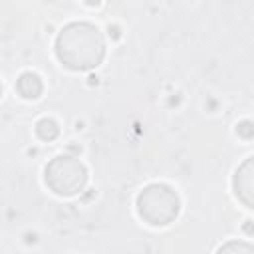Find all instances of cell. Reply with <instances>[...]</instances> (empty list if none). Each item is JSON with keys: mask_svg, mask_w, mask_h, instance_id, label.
Wrapping results in <instances>:
<instances>
[{"mask_svg": "<svg viewBox=\"0 0 254 254\" xmlns=\"http://www.w3.org/2000/svg\"><path fill=\"white\" fill-rule=\"evenodd\" d=\"M137 210L139 216L151 226H167L179 216L181 200L169 185L151 183L139 192Z\"/></svg>", "mask_w": 254, "mask_h": 254, "instance_id": "obj_2", "label": "cell"}, {"mask_svg": "<svg viewBox=\"0 0 254 254\" xmlns=\"http://www.w3.org/2000/svg\"><path fill=\"white\" fill-rule=\"evenodd\" d=\"M216 254H254L250 242H244V240H230L226 244H222Z\"/></svg>", "mask_w": 254, "mask_h": 254, "instance_id": "obj_6", "label": "cell"}, {"mask_svg": "<svg viewBox=\"0 0 254 254\" xmlns=\"http://www.w3.org/2000/svg\"><path fill=\"white\" fill-rule=\"evenodd\" d=\"M234 192L238 196V200L252 208V157H248L238 169H236V175H234Z\"/></svg>", "mask_w": 254, "mask_h": 254, "instance_id": "obj_4", "label": "cell"}, {"mask_svg": "<svg viewBox=\"0 0 254 254\" xmlns=\"http://www.w3.org/2000/svg\"><path fill=\"white\" fill-rule=\"evenodd\" d=\"M36 133L40 139H54L58 135V125L52 121V119H40L38 125H36Z\"/></svg>", "mask_w": 254, "mask_h": 254, "instance_id": "obj_7", "label": "cell"}, {"mask_svg": "<svg viewBox=\"0 0 254 254\" xmlns=\"http://www.w3.org/2000/svg\"><path fill=\"white\" fill-rule=\"evenodd\" d=\"M0 95H2V85H0Z\"/></svg>", "mask_w": 254, "mask_h": 254, "instance_id": "obj_8", "label": "cell"}, {"mask_svg": "<svg viewBox=\"0 0 254 254\" xmlns=\"http://www.w3.org/2000/svg\"><path fill=\"white\" fill-rule=\"evenodd\" d=\"M56 56L67 69L89 71L103 62V36L89 22H71L56 38Z\"/></svg>", "mask_w": 254, "mask_h": 254, "instance_id": "obj_1", "label": "cell"}, {"mask_svg": "<svg viewBox=\"0 0 254 254\" xmlns=\"http://www.w3.org/2000/svg\"><path fill=\"white\" fill-rule=\"evenodd\" d=\"M46 185L60 196H73L83 190L87 183V171L83 163L69 155L54 157L44 169Z\"/></svg>", "mask_w": 254, "mask_h": 254, "instance_id": "obj_3", "label": "cell"}, {"mask_svg": "<svg viewBox=\"0 0 254 254\" xmlns=\"http://www.w3.org/2000/svg\"><path fill=\"white\" fill-rule=\"evenodd\" d=\"M16 89H18V93H20L24 99H36V97L42 93L44 85H42V81H40V77H38L36 73L26 71V73L20 75V79H18V83H16Z\"/></svg>", "mask_w": 254, "mask_h": 254, "instance_id": "obj_5", "label": "cell"}]
</instances>
